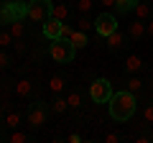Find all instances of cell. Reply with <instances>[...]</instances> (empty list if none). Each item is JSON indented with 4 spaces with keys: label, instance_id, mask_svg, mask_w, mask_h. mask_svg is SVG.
<instances>
[{
    "label": "cell",
    "instance_id": "cell-12",
    "mask_svg": "<svg viewBox=\"0 0 153 143\" xmlns=\"http://www.w3.org/2000/svg\"><path fill=\"white\" fill-rule=\"evenodd\" d=\"M31 95H33V82L31 79H18L16 82V97L26 100V97H31Z\"/></svg>",
    "mask_w": 153,
    "mask_h": 143
},
{
    "label": "cell",
    "instance_id": "cell-22",
    "mask_svg": "<svg viewBox=\"0 0 153 143\" xmlns=\"http://www.w3.org/2000/svg\"><path fill=\"white\" fill-rule=\"evenodd\" d=\"M8 28H10V33H13V39H16V41L26 36V23H23V18H18V21H13L10 26H8Z\"/></svg>",
    "mask_w": 153,
    "mask_h": 143
},
{
    "label": "cell",
    "instance_id": "cell-32",
    "mask_svg": "<svg viewBox=\"0 0 153 143\" xmlns=\"http://www.w3.org/2000/svg\"><path fill=\"white\" fill-rule=\"evenodd\" d=\"M66 141H69V143H82L84 138L79 136V133H69V136H66Z\"/></svg>",
    "mask_w": 153,
    "mask_h": 143
},
{
    "label": "cell",
    "instance_id": "cell-19",
    "mask_svg": "<svg viewBox=\"0 0 153 143\" xmlns=\"http://www.w3.org/2000/svg\"><path fill=\"white\" fill-rule=\"evenodd\" d=\"M64 87H66V79L61 77V74H54V77L49 79V89L54 95H61V92H64Z\"/></svg>",
    "mask_w": 153,
    "mask_h": 143
},
{
    "label": "cell",
    "instance_id": "cell-28",
    "mask_svg": "<svg viewBox=\"0 0 153 143\" xmlns=\"http://www.w3.org/2000/svg\"><path fill=\"white\" fill-rule=\"evenodd\" d=\"M10 69V56L5 54V49H0V72H8Z\"/></svg>",
    "mask_w": 153,
    "mask_h": 143
},
{
    "label": "cell",
    "instance_id": "cell-3",
    "mask_svg": "<svg viewBox=\"0 0 153 143\" xmlns=\"http://www.w3.org/2000/svg\"><path fill=\"white\" fill-rule=\"evenodd\" d=\"M74 54H76V49L71 46V41L59 39V41H51L49 44V56L56 64H69V61L74 59Z\"/></svg>",
    "mask_w": 153,
    "mask_h": 143
},
{
    "label": "cell",
    "instance_id": "cell-8",
    "mask_svg": "<svg viewBox=\"0 0 153 143\" xmlns=\"http://www.w3.org/2000/svg\"><path fill=\"white\" fill-rule=\"evenodd\" d=\"M10 95H16V82L3 72V77H0V97H3V102H5L8 107H10V100H8Z\"/></svg>",
    "mask_w": 153,
    "mask_h": 143
},
{
    "label": "cell",
    "instance_id": "cell-15",
    "mask_svg": "<svg viewBox=\"0 0 153 143\" xmlns=\"http://www.w3.org/2000/svg\"><path fill=\"white\" fill-rule=\"evenodd\" d=\"M135 5H138V0H115V13L117 16H128V13H133Z\"/></svg>",
    "mask_w": 153,
    "mask_h": 143
},
{
    "label": "cell",
    "instance_id": "cell-34",
    "mask_svg": "<svg viewBox=\"0 0 153 143\" xmlns=\"http://www.w3.org/2000/svg\"><path fill=\"white\" fill-rule=\"evenodd\" d=\"M146 33L153 39V21H151V18H148V23H146Z\"/></svg>",
    "mask_w": 153,
    "mask_h": 143
},
{
    "label": "cell",
    "instance_id": "cell-35",
    "mask_svg": "<svg viewBox=\"0 0 153 143\" xmlns=\"http://www.w3.org/2000/svg\"><path fill=\"white\" fill-rule=\"evenodd\" d=\"M100 3H102V5L107 8V10H110V8H112V10H115V0H100Z\"/></svg>",
    "mask_w": 153,
    "mask_h": 143
},
{
    "label": "cell",
    "instance_id": "cell-16",
    "mask_svg": "<svg viewBox=\"0 0 153 143\" xmlns=\"http://www.w3.org/2000/svg\"><path fill=\"white\" fill-rule=\"evenodd\" d=\"M71 46H74V49L76 51H79V49H84V46H87L89 44V39H87V31H79V28H76V31L74 33H71Z\"/></svg>",
    "mask_w": 153,
    "mask_h": 143
},
{
    "label": "cell",
    "instance_id": "cell-20",
    "mask_svg": "<svg viewBox=\"0 0 153 143\" xmlns=\"http://www.w3.org/2000/svg\"><path fill=\"white\" fill-rule=\"evenodd\" d=\"M3 141H5V143H28V141H31V136L16 128V130H10V136H5Z\"/></svg>",
    "mask_w": 153,
    "mask_h": 143
},
{
    "label": "cell",
    "instance_id": "cell-37",
    "mask_svg": "<svg viewBox=\"0 0 153 143\" xmlns=\"http://www.w3.org/2000/svg\"><path fill=\"white\" fill-rule=\"evenodd\" d=\"M3 3H16V0H3Z\"/></svg>",
    "mask_w": 153,
    "mask_h": 143
},
{
    "label": "cell",
    "instance_id": "cell-26",
    "mask_svg": "<svg viewBox=\"0 0 153 143\" xmlns=\"http://www.w3.org/2000/svg\"><path fill=\"white\" fill-rule=\"evenodd\" d=\"M94 8V0H76V13H89Z\"/></svg>",
    "mask_w": 153,
    "mask_h": 143
},
{
    "label": "cell",
    "instance_id": "cell-17",
    "mask_svg": "<svg viewBox=\"0 0 153 143\" xmlns=\"http://www.w3.org/2000/svg\"><path fill=\"white\" fill-rule=\"evenodd\" d=\"M69 5H66V3H54V5H51V16L54 18H59V21H69Z\"/></svg>",
    "mask_w": 153,
    "mask_h": 143
},
{
    "label": "cell",
    "instance_id": "cell-5",
    "mask_svg": "<svg viewBox=\"0 0 153 143\" xmlns=\"http://www.w3.org/2000/svg\"><path fill=\"white\" fill-rule=\"evenodd\" d=\"M51 5H54V0H28L26 18L33 23H44L51 16Z\"/></svg>",
    "mask_w": 153,
    "mask_h": 143
},
{
    "label": "cell",
    "instance_id": "cell-27",
    "mask_svg": "<svg viewBox=\"0 0 153 143\" xmlns=\"http://www.w3.org/2000/svg\"><path fill=\"white\" fill-rule=\"evenodd\" d=\"M143 123H146V125H153V102H148L146 107H143Z\"/></svg>",
    "mask_w": 153,
    "mask_h": 143
},
{
    "label": "cell",
    "instance_id": "cell-2",
    "mask_svg": "<svg viewBox=\"0 0 153 143\" xmlns=\"http://www.w3.org/2000/svg\"><path fill=\"white\" fill-rule=\"evenodd\" d=\"M49 112H51V105H46L44 100H36V102L28 107V112H26V125L31 128V130L44 128V125H46V118H49Z\"/></svg>",
    "mask_w": 153,
    "mask_h": 143
},
{
    "label": "cell",
    "instance_id": "cell-9",
    "mask_svg": "<svg viewBox=\"0 0 153 143\" xmlns=\"http://www.w3.org/2000/svg\"><path fill=\"white\" fill-rule=\"evenodd\" d=\"M143 36H146V21L133 18V21L128 23V39H130V41H140Z\"/></svg>",
    "mask_w": 153,
    "mask_h": 143
},
{
    "label": "cell",
    "instance_id": "cell-30",
    "mask_svg": "<svg viewBox=\"0 0 153 143\" xmlns=\"http://www.w3.org/2000/svg\"><path fill=\"white\" fill-rule=\"evenodd\" d=\"M135 141H138V143H151V141H153V133H151V130H143Z\"/></svg>",
    "mask_w": 153,
    "mask_h": 143
},
{
    "label": "cell",
    "instance_id": "cell-33",
    "mask_svg": "<svg viewBox=\"0 0 153 143\" xmlns=\"http://www.w3.org/2000/svg\"><path fill=\"white\" fill-rule=\"evenodd\" d=\"M5 110H8V105H5V102H0V123L5 120Z\"/></svg>",
    "mask_w": 153,
    "mask_h": 143
},
{
    "label": "cell",
    "instance_id": "cell-36",
    "mask_svg": "<svg viewBox=\"0 0 153 143\" xmlns=\"http://www.w3.org/2000/svg\"><path fill=\"white\" fill-rule=\"evenodd\" d=\"M146 89H153V72L148 74V79H146Z\"/></svg>",
    "mask_w": 153,
    "mask_h": 143
},
{
    "label": "cell",
    "instance_id": "cell-25",
    "mask_svg": "<svg viewBox=\"0 0 153 143\" xmlns=\"http://www.w3.org/2000/svg\"><path fill=\"white\" fill-rule=\"evenodd\" d=\"M76 28H79V31H89V28H94V21H89V13H79V18H76Z\"/></svg>",
    "mask_w": 153,
    "mask_h": 143
},
{
    "label": "cell",
    "instance_id": "cell-39",
    "mask_svg": "<svg viewBox=\"0 0 153 143\" xmlns=\"http://www.w3.org/2000/svg\"><path fill=\"white\" fill-rule=\"evenodd\" d=\"M151 3H153V0H151Z\"/></svg>",
    "mask_w": 153,
    "mask_h": 143
},
{
    "label": "cell",
    "instance_id": "cell-7",
    "mask_svg": "<svg viewBox=\"0 0 153 143\" xmlns=\"http://www.w3.org/2000/svg\"><path fill=\"white\" fill-rule=\"evenodd\" d=\"M61 26H64V21L49 16L44 23H41V31H44V36H46L49 41H59V39H61Z\"/></svg>",
    "mask_w": 153,
    "mask_h": 143
},
{
    "label": "cell",
    "instance_id": "cell-29",
    "mask_svg": "<svg viewBox=\"0 0 153 143\" xmlns=\"http://www.w3.org/2000/svg\"><path fill=\"white\" fill-rule=\"evenodd\" d=\"M125 141V136H120V133H105V143H120Z\"/></svg>",
    "mask_w": 153,
    "mask_h": 143
},
{
    "label": "cell",
    "instance_id": "cell-38",
    "mask_svg": "<svg viewBox=\"0 0 153 143\" xmlns=\"http://www.w3.org/2000/svg\"><path fill=\"white\" fill-rule=\"evenodd\" d=\"M3 5H5V3H3V0H0V8H3Z\"/></svg>",
    "mask_w": 153,
    "mask_h": 143
},
{
    "label": "cell",
    "instance_id": "cell-23",
    "mask_svg": "<svg viewBox=\"0 0 153 143\" xmlns=\"http://www.w3.org/2000/svg\"><path fill=\"white\" fill-rule=\"evenodd\" d=\"M82 92H76V89H71L69 95H66V102H69V110H79L82 107Z\"/></svg>",
    "mask_w": 153,
    "mask_h": 143
},
{
    "label": "cell",
    "instance_id": "cell-4",
    "mask_svg": "<svg viewBox=\"0 0 153 143\" xmlns=\"http://www.w3.org/2000/svg\"><path fill=\"white\" fill-rule=\"evenodd\" d=\"M110 97H112V84H110V79H105V77L92 79V84H89V100L97 102V105H107Z\"/></svg>",
    "mask_w": 153,
    "mask_h": 143
},
{
    "label": "cell",
    "instance_id": "cell-13",
    "mask_svg": "<svg viewBox=\"0 0 153 143\" xmlns=\"http://www.w3.org/2000/svg\"><path fill=\"white\" fill-rule=\"evenodd\" d=\"M133 16H135V18H140V21H148V18L153 16L151 3H143V0H138V5L133 8Z\"/></svg>",
    "mask_w": 153,
    "mask_h": 143
},
{
    "label": "cell",
    "instance_id": "cell-1",
    "mask_svg": "<svg viewBox=\"0 0 153 143\" xmlns=\"http://www.w3.org/2000/svg\"><path fill=\"white\" fill-rule=\"evenodd\" d=\"M107 110H110V118H112L115 123L130 120L138 112V95H133L130 89L112 92V97H110V102H107Z\"/></svg>",
    "mask_w": 153,
    "mask_h": 143
},
{
    "label": "cell",
    "instance_id": "cell-31",
    "mask_svg": "<svg viewBox=\"0 0 153 143\" xmlns=\"http://www.w3.org/2000/svg\"><path fill=\"white\" fill-rule=\"evenodd\" d=\"M13 49H16L18 54H26V41H23V39H18V41H13Z\"/></svg>",
    "mask_w": 153,
    "mask_h": 143
},
{
    "label": "cell",
    "instance_id": "cell-21",
    "mask_svg": "<svg viewBox=\"0 0 153 143\" xmlns=\"http://www.w3.org/2000/svg\"><path fill=\"white\" fill-rule=\"evenodd\" d=\"M69 110V102H66V97H61V95H54V100H51V112H66Z\"/></svg>",
    "mask_w": 153,
    "mask_h": 143
},
{
    "label": "cell",
    "instance_id": "cell-10",
    "mask_svg": "<svg viewBox=\"0 0 153 143\" xmlns=\"http://www.w3.org/2000/svg\"><path fill=\"white\" fill-rule=\"evenodd\" d=\"M105 41H107V49H110V51H120L123 46H125V41H128V33H123L120 28H117V31L110 33Z\"/></svg>",
    "mask_w": 153,
    "mask_h": 143
},
{
    "label": "cell",
    "instance_id": "cell-24",
    "mask_svg": "<svg viewBox=\"0 0 153 143\" xmlns=\"http://www.w3.org/2000/svg\"><path fill=\"white\" fill-rule=\"evenodd\" d=\"M13 33H10V28H5V26H0V49H8V46H13Z\"/></svg>",
    "mask_w": 153,
    "mask_h": 143
},
{
    "label": "cell",
    "instance_id": "cell-14",
    "mask_svg": "<svg viewBox=\"0 0 153 143\" xmlns=\"http://www.w3.org/2000/svg\"><path fill=\"white\" fill-rule=\"evenodd\" d=\"M140 69H143V59L138 54H130L125 59V72H128V74H138Z\"/></svg>",
    "mask_w": 153,
    "mask_h": 143
},
{
    "label": "cell",
    "instance_id": "cell-6",
    "mask_svg": "<svg viewBox=\"0 0 153 143\" xmlns=\"http://www.w3.org/2000/svg\"><path fill=\"white\" fill-rule=\"evenodd\" d=\"M94 31H97L100 39H107L110 33H115L117 31V13H110V10L100 13L94 18Z\"/></svg>",
    "mask_w": 153,
    "mask_h": 143
},
{
    "label": "cell",
    "instance_id": "cell-18",
    "mask_svg": "<svg viewBox=\"0 0 153 143\" xmlns=\"http://www.w3.org/2000/svg\"><path fill=\"white\" fill-rule=\"evenodd\" d=\"M125 89H130L133 95H140L143 89H146V82H143L140 77H135V74H130V79H128V84H125Z\"/></svg>",
    "mask_w": 153,
    "mask_h": 143
},
{
    "label": "cell",
    "instance_id": "cell-11",
    "mask_svg": "<svg viewBox=\"0 0 153 143\" xmlns=\"http://www.w3.org/2000/svg\"><path fill=\"white\" fill-rule=\"evenodd\" d=\"M23 120H26V115H23L21 110H5V120H3V125L10 128V130H16V128L23 125Z\"/></svg>",
    "mask_w": 153,
    "mask_h": 143
}]
</instances>
